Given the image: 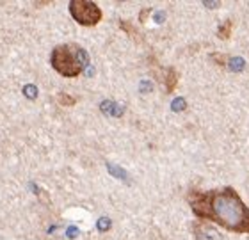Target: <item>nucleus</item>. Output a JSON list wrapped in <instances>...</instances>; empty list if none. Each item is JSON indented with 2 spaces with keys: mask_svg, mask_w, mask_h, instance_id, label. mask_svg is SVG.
<instances>
[{
  "mask_svg": "<svg viewBox=\"0 0 249 240\" xmlns=\"http://www.w3.org/2000/svg\"><path fill=\"white\" fill-rule=\"evenodd\" d=\"M187 203L199 221L213 223L223 230L249 235V206L233 187L199 190L187 194Z\"/></svg>",
  "mask_w": 249,
  "mask_h": 240,
  "instance_id": "f257e3e1",
  "label": "nucleus"
},
{
  "mask_svg": "<svg viewBox=\"0 0 249 240\" xmlns=\"http://www.w3.org/2000/svg\"><path fill=\"white\" fill-rule=\"evenodd\" d=\"M50 64L62 77H77L89 64V55L77 45H59L50 55Z\"/></svg>",
  "mask_w": 249,
  "mask_h": 240,
  "instance_id": "f03ea898",
  "label": "nucleus"
},
{
  "mask_svg": "<svg viewBox=\"0 0 249 240\" xmlns=\"http://www.w3.org/2000/svg\"><path fill=\"white\" fill-rule=\"evenodd\" d=\"M70 15L77 23L84 27H93L102 20V9L94 2H88V0H71Z\"/></svg>",
  "mask_w": 249,
  "mask_h": 240,
  "instance_id": "7ed1b4c3",
  "label": "nucleus"
},
{
  "mask_svg": "<svg viewBox=\"0 0 249 240\" xmlns=\"http://www.w3.org/2000/svg\"><path fill=\"white\" fill-rule=\"evenodd\" d=\"M192 233H194L196 240H223V237H221V233L217 231V228L205 223V221L194 223V224H192Z\"/></svg>",
  "mask_w": 249,
  "mask_h": 240,
  "instance_id": "20e7f679",
  "label": "nucleus"
},
{
  "mask_svg": "<svg viewBox=\"0 0 249 240\" xmlns=\"http://www.w3.org/2000/svg\"><path fill=\"white\" fill-rule=\"evenodd\" d=\"M159 79H160V82L166 84L167 91L171 93L173 89L177 87L178 84V73L175 68H166V69H160V73H159Z\"/></svg>",
  "mask_w": 249,
  "mask_h": 240,
  "instance_id": "39448f33",
  "label": "nucleus"
},
{
  "mask_svg": "<svg viewBox=\"0 0 249 240\" xmlns=\"http://www.w3.org/2000/svg\"><path fill=\"white\" fill-rule=\"evenodd\" d=\"M100 109H102V112H104V114L114 116V118H121V114H123V109H121L118 103L110 102V100H105L104 103L100 105Z\"/></svg>",
  "mask_w": 249,
  "mask_h": 240,
  "instance_id": "423d86ee",
  "label": "nucleus"
},
{
  "mask_svg": "<svg viewBox=\"0 0 249 240\" xmlns=\"http://www.w3.org/2000/svg\"><path fill=\"white\" fill-rule=\"evenodd\" d=\"M231 29H233V20L223 21V23L219 25L217 36L221 37V39H230V36H231Z\"/></svg>",
  "mask_w": 249,
  "mask_h": 240,
  "instance_id": "0eeeda50",
  "label": "nucleus"
},
{
  "mask_svg": "<svg viewBox=\"0 0 249 240\" xmlns=\"http://www.w3.org/2000/svg\"><path fill=\"white\" fill-rule=\"evenodd\" d=\"M228 66H230L231 71H242L244 66H246V63H244V59L242 57H231V59H228Z\"/></svg>",
  "mask_w": 249,
  "mask_h": 240,
  "instance_id": "6e6552de",
  "label": "nucleus"
},
{
  "mask_svg": "<svg viewBox=\"0 0 249 240\" xmlns=\"http://www.w3.org/2000/svg\"><path fill=\"white\" fill-rule=\"evenodd\" d=\"M23 94H25L27 98L34 100V98L37 96V89H36V86H32V84H27L25 87H23Z\"/></svg>",
  "mask_w": 249,
  "mask_h": 240,
  "instance_id": "1a4fd4ad",
  "label": "nucleus"
},
{
  "mask_svg": "<svg viewBox=\"0 0 249 240\" xmlns=\"http://www.w3.org/2000/svg\"><path fill=\"white\" fill-rule=\"evenodd\" d=\"M57 100H59V103L61 105H75V102H77L73 96H70V94H62V93L57 96Z\"/></svg>",
  "mask_w": 249,
  "mask_h": 240,
  "instance_id": "9d476101",
  "label": "nucleus"
},
{
  "mask_svg": "<svg viewBox=\"0 0 249 240\" xmlns=\"http://www.w3.org/2000/svg\"><path fill=\"white\" fill-rule=\"evenodd\" d=\"M173 110H185L187 103H185V98H177L175 102H173Z\"/></svg>",
  "mask_w": 249,
  "mask_h": 240,
  "instance_id": "9b49d317",
  "label": "nucleus"
},
{
  "mask_svg": "<svg viewBox=\"0 0 249 240\" xmlns=\"http://www.w3.org/2000/svg\"><path fill=\"white\" fill-rule=\"evenodd\" d=\"M109 226H110V221L109 219H105V217H104V219H100V223H98L100 231H105L107 228H109Z\"/></svg>",
  "mask_w": 249,
  "mask_h": 240,
  "instance_id": "f8f14e48",
  "label": "nucleus"
},
{
  "mask_svg": "<svg viewBox=\"0 0 249 240\" xmlns=\"http://www.w3.org/2000/svg\"><path fill=\"white\" fill-rule=\"evenodd\" d=\"M205 5H208V7H219V4L215 2V0H212V2H205Z\"/></svg>",
  "mask_w": 249,
  "mask_h": 240,
  "instance_id": "ddd939ff",
  "label": "nucleus"
},
{
  "mask_svg": "<svg viewBox=\"0 0 249 240\" xmlns=\"http://www.w3.org/2000/svg\"><path fill=\"white\" fill-rule=\"evenodd\" d=\"M162 16H166V15H164V13H159V15H157V21H162Z\"/></svg>",
  "mask_w": 249,
  "mask_h": 240,
  "instance_id": "4468645a",
  "label": "nucleus"
}]
</instances>
